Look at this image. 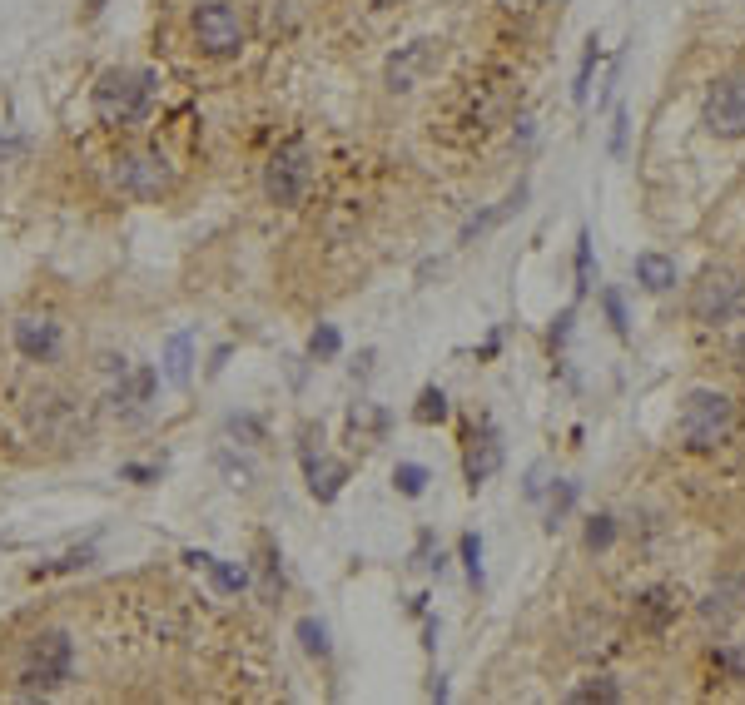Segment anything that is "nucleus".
Segmentation results:
<instances>
[{"label": "nucleus", "mask_w": 745, "mask_h": 705, "mask_svg": "<svg viewBox=\"0 0 745 705\" xmlns=\"http://www.w3.org/2000/svg\"><path fill=\"white\" fill-rule=\"evenodd\" d=\"M154 90H159V75L154 70H105L90 90V105H95V120L110 125V130H130L140 125L154 105Z\"/></svg>", "instance_id": "f257e3e1"}, {"label": "nucleus", "mask_w": 745, "mask_h": 705, "mask_svg": "<svg viewBox=\"0 0 745 705\" xmlns=\"http://www.w3.org/2000/svg\"><path fill=\"white\" fill-rule=\"evenodd\" d=\"M70 671H75V646H70V636H65V631H40V636L25 641L15 686H20V696H50V691H60V686L70 681Z\"/></svg>", "instance_id": "f03ea898"}, {"label": "nucleus", "mask_w": 745, "mask_h": 705, "mask_svg": "<svg viewBox=\"0 0 745 705\" xmlns=\"http://www.w3.org/2000/svg\"><path fill=\"white\" fill-rule=\"evenodd\" d=\"M676 427H681V442H686V447L711 452V447H721L726 432L736 427V403H731L726 393H716V388H696V393H686Z\"/></svg>", "instance_id": "7ed1b4c3"}, {"label": "nucleus", "mask_w": 745, "mask_h": 705, "mask_svg": "<svg viewBox=\"0 0 745 705\" xmlns=\"http://www.w3.org/2000/svg\"><path fill=\"white\" fill-rule=\"evenodd\" d=\"M745 308V279L736 269H706L691 283V318L696 323H731Z\"/></svg>", "instance_id": "20e7f679"}, {"label": "nucleus", "mask_w": 745, "mask_h": 705, "mask_svg": "<svg viewBox=\"0 0 745 705\" xmlns=\"http://www.w3.org/2000/svg\"><path fill=\"white\" fill-rule=\"evenodd\" d=\"M308 179H313V159H308V144L303 140L279 144L269 154V164H264V194L274 204H284V209L308 194Z\"/></svg>", "instance_id": "39448f33"}, {"label": "nucleus", "mask_w": 745, "mask_h": 705, "mask_svg": "<svg viewBox=\"0 0 745 705\" xmlns=\"http://www.w3.org/2000/svg\"><path fill=\"white\" fill-rule=\"evenodd\" d=\"M194 40H199V50L214 55V60L239 55V50H244V20H239V10L224 5V0H204V5L194 10Z\"/></svg>", "instance_id": "423d86ee"}, {"label": "nucleus", "mask_w": 745, "mask_h": 705, "mask_svg": "<svg viewBox=\"0 0 745 705\" xmlns=\"http://www.w3.org/2000/svg\"><path fill=\"white\" fill-rule=\"evenodd\" d=\"M110 179L130 199H159V194H169L174 169L164 164V154H120L115 169H110Z\"/></svg>", "instance_id": "0eeeda50"}, {"label": "nucleus", "mask_w": 745, "mask_h": 705, "mask_svg": "<svg viewBox=\"0 0 745 705\" xmlns=\"http://www.w3.org/2000/svg\"><path fill=\"white\" fill-rule=\"evenodd\" d=\"M706 130L716 140H745V75L716 80L706 95Z\"/></svg>", "instance_id": "6e6552de"}, {"label": "nucleus", "mask_w": 745, "mask_h": 705, "mask_svg": "<svg viewBox=\"0 0 745 705\" xmlns=\"http://www.w3.org/2000/svg\"><path fill=\"white\" fill-rule=\"evenodd\" d=\"M438 40H413V45H403L393 60H388V70H383V80H388V90L393 95H408V90H418L423 85V75L438 65Z\"/></svg>", "instance_id": "1a4fd4ad"}, {"label": "nucleus", "mask_w": 745, "mask_h": 705, "mask_svg": "<svg viewBox=\"0 0 745 705\" xmlns=\"http://www.w3.org/2000/svg\"><path fill=\"white\" fill-rule=\"evenodd\" d=\"M497 467H502V437H497V427L482 423V432L472 427V432H467V457H462V477H467V487L477 492Z\"/></svg>", "instance_id": "9d476101"}, {"label": "nucleus", "mask_w": 745, "mask_h": 705, "mask_svg": "<svg viewBox=\"0 0 745 705\" xmlns=\"http://www.w3.org/2000/svg\"><path fill=\"white\" fill-rule=\"evenodd\" d=\"M10 338H15V348H20L30 363H45V358H55V348H60V323H55V318H40V313H20V318L10 323Z\"/></svg>", "instance_id": "9b49d317"}, {"label": "nucleus", "mask_w": 745, "mask_h": 705, "mask_svg": "<svg viewBox=\"0 0 745 705\" xmlns=\"http://www.w3.org/2000/svg\"><path fill=\"white\" fill-rule=\"evenodd\" d=\"M40 408H30V423L35 432H45V437H55V442H70L75 432L85 437V418H80V408L70 403V398H35Z\"/></svg>", "instance_id": "f8f14e48"}, {"label": "nucleus", "mask_w": 745, "mask_h": 705, "mask_svg": "<svg viewBox=\"0 0 745 705\" xmlns=\"http://www.w3.org/2000/svg\"><path fill=\"white\" fill-rule=\"evenodd\" d=\"M303 477H308V492H313L318 502H333V497L343 492V482H348V462L323 457V452H313V447L303 442Z\"/></svg>", "instance_id": "ddd939ff"}, {"label": "nucleus", "mask_w": 745, "mask_h": 705, "mask_svg": "<svg viewBox=\"0 0 745 705\" xmlns=\"http://www.w3.org/2000/svg\"><path fill=\"white\" fill-rule=\"evenodd\" d=\"M741 596H745L741 576H721V581L706 591V601H701V616H706L711 626H726V621L741 611Z\"/></svg>", "instance_id": "4468645a"}, {"label": "nucleus", "mask_w": 745, "mask_h": 705, "mask_svg": "<svg viewBox=\"0 0 745 705\" xmlns=\"http://www.w3.org/2000/svg\"><path fill=\"white\" fill-rule=\"evenodd\" d=\"M671 616H676V601H671L666 586H651V591L636 596V626H641V631L661 636V631L671 626Z\"/></svg>", "instance_id": "2eb2a0df"}, {"label": "nucleus", "mask_w": 745, "mask_h": 705, "mask_svg": "<svg viewBox=\"0 0 745 705\" xmlns=\"http://www.w3.org/2000/svg\"><path fill=\"white\" fill-rule=\"evenodd\" d=\"M184 562H189V566H204L224 596H239V591L249 586V571H244V566L224 562V557H214V552H184Z\"/></svg>", "instance_id": "dca6fc26"}, {"label": "nucleus", "mask_w": 745, "mask_h": 705, "mask_svg": "<svg viewBox=\"0 0 745 705\" xmlns=\"http://www.w3.org/2000/svg\"><path fill=\"white\" fill-rule=\"evenodd\" d=\"M164 378L174 388H189V378H194V333H169V343H164Z\"/></svg>", "instance_id": "f3484780"}, {"label": "nucleus", "mask_w": 745, "mask_h": 705, "mask_svg": "<svg viewBox=\"0 0 745 705\" xmlns=\"http://www.w3.org/2000/svg\"><path fill=\"white\" fill-rule=\"evenodd\" d=\"M636 283L646 293H671L676 288V259H666V254H636Z\"/></svg>", "instance_id": "a211bd4d"}, {"label": "nucleus", "mask_w": 745, "mask_h": 705, "mask_svg": "<svg viewBox=\"0 0 745 705\" xmlns=\"http://www.w3.org/2000/svg\"><path fill=\"white\" fill-rule=\"evenodd\" d=\"M149 398H154V368H135V373L125 368V373H120V388L110 393L115 408H140Z\"/></svg>", "instance_id": "6ab92c4d"}, {"label": "nucleus", "mask_w": 745, "mask_h": 705, "mask_svg": "<svg viewBox=\"0 0 745 705\" xmlns=\"http://www.w3.org/2000/svg\"><path fill=\"white\" fill-rule=\"evenodd\" d=\"M567 701H572V705H592V701L596 705H616V701H621V686H616L611 676H592V681H587V686H577Z\"/></svg>", "instance_id": "aec40b11"}, {"label": "nucleus", "mask_w": 745, "mask_h": 705, "mask_svg": "<svg viewBox=\"0 0 745 705\" xmlns=\"http://www.w3.org/2000/svg\"><path fill=\"white\" fill-rule=\"evenodd\" d=\"M393 487H398L403 497H423V492H428V467H423V462H398V467H393Z\"/></svg>", "instance_id": "412c9836"}, {"label": "nucleus", "mask_w": 745, "mask_h": 705, "mask_svg": "<svg viewBox=\"0 0 745 705\" xmlns=\"http://www.w3.org/2000/svg\"><path fill=\"white\" fill-rule=\"evenodd\" d=\"M298 646H303L308 656L328 661V651H333V646H328V626H323V621H313V616H303V621H298Z\"/></svg>", "instance_id": "4be33fe9"}, {"label": "nucleus", "mask_w": 745, "mask_h": 705, "mask_svg": "<svg viewBox=\"0 0 745 705\" xmlns=\"http://www.w3.org/2000/svg\"><path fill=\"white\" fill-rule=\"evenodd\" d=\"M577 497H582V487L577 482H552V502H547V527H557L572 507H577Z\"/></svg>", "instance_id": "5701e85b"}, {"label": "nucleus", "mask_w": 745, "mask_h": 705, "mask_svg": "<svg viewBox=\"0 0 745 705\" xmlns=\"http://www.w3.org/2000/svg\"><path fill=\"white\" fill-rule=\"evenodd\" d=\"M85 566H95V547H75V552H65L60 562L35 566V581H40V576H60V571H85Z\"/></svg>", "instance_id": "b1692460"}, {"label": "nucleus", "mask_w": 745, "mask_h": 705, "mask_svg": "<svg viewBox=\"0 0 745 705\" xmlns=\"http://www.w3.org/2000/svg\"><path fill=\"white\" fill-rule=\"evenodd\" d=\"M413 418H418V423H443L447 418V393L443 388H423V393H418V408H413Z\"/></svg>", "instance_id": "393cba45"}, {"label": "nucleus", "mask_w": 745, "mask_h": 705, "mask_svg": "<svg viewBox=\"0 0 745 705\" xmlns=\"http://www.w3.org/2000/svg\"><path fill=\"white\" fill-rule=\"evenodd\" d=\"M596 60H601V40H587V55H582V70H577V85H572V100L577 105H587V95H592V70H596Z\"/></svg>", "instance_id": "a878e982"}, {"label": "nucleus", "mask_w": 745, "mask_h": 705, "mask_svg": "<svg viewBox=\"0 0 745 705\" xmlns=\"http://www.w3.org/2000/svg\"><path fill=\"white\" fill-rule=\"evenodd\" d=\"M338 348H343V333H338L333 323H318V328H313V338H308V353L328 363V358H338Z\"/></svg>", "instance_id": "bb28decb"}, {"label": "nucleus", "mask_w": 745, "mask_h": 705, "mask_svg": "<svg viewBox=\"0 0 745 705\" xmlns=\"http://www.w3.org/2000/svg\"><path fill=\"white\" fill-rule=\"evenodd\" d=\"M457 552H462V566H467V581L482 586V537H477V532H462Z\"/></svg>", "instance_id": "cd10ccee"}, {"label": "nucleus", "mask_w": 745, "mask_h": 705, "mask_svg": "<svg viewBox=\"0 0 745 705\" xmlns=\"http://www.w3.org/2000/svg\"><path fill=\"white\" fill-rule=\"evenodd\" d=\"M601 308H606V323L626 338V333H631V318H626V298H621V288H601Z\"/></svg>", "instance_id": "c85d7f7f"}, {"label": "nucleus", "mask_w": 745, "mask_h": 705, "mask_svg": "<svg viewBox=\"0 0 745 705\" xmlns=\"http://www.w3.org/2000/svg\"><path fill=\"white\" fill-rule=\"evenodd\" d=\"M582 542H587L592 552H606V547L616 542V517H606V512L592 517V522H587V532H582Z\"/></svg>", "instance_id": "c756f323"}, {"label": "nucleus", "mask_w": 745, "mask_h": 705, "mask_svg": "<svg viewBox=\"0 0 745 705\" xmlns=\"http://www.w3.org/2000/svg\"><path fill=\"white\" fill-rule=\"evenodd\" d=\"M592 283H596V274H592V234L582 229V234H577V293H592Z\"/></svg>", "instance_id": "7c9ffc66"}, {"label": "nucleus", "mask_w": 745, "mask_h": 705, "mask_svg": "<svg viewBox=\"0 0 745 705\" xmlns=\"http://www.w3.org/2000/svg\"><path fill=\"white\" fill-rule=\"evenodd\" d=\"M711 661H716L731 681H745V641H741V646H731V651H716Z\"/></svg>", "instance_id": "2f4dec72"}, {"label": "nucleus", "mask_w": 745, "mask_h": 705, "mask_svg": "<svg viewBox=\"0 0 745 705\" xmlns=\"http://www.w3.org/2000/svg\"><path fill=\"white\" fill-rule=\"evenodd\" d=\"M572 323H577V308H562V318H552V333H547L552 353H562V348H567V338H572Z\"/></svg>", "instance_id": "473e14b6"}, {"label": "nucleus", "mask_w": 745, "mask_h": 705, "mask_svg": "<svg viewBox=\"0 0 745 705\" xmlns=\"http://www.w3.org/2000/svg\"><path fill=\"white\" fill-rule=\"evenodd\" d=\"M120 477H125V482L149 487V482H159V467H149V462H125V467H120Z\"/></svg>", "instance_id": "72a5a7b5"}, {"label": "nucleus", "mask_w": 745, "mask_h": 705, "mask_svg": "<svg viewBox=\"0 0 745 705\" xmlns=\"http://www.w3.org/2000/svg\"><path fill=\"white\" fill-rule=\"evenodd\" d=\"M229 432H234V437H239V432H244V437H264V427L254 423V418H229Z\"/></svg>", "instance_id": "f704fd0d"}, {"label": "nucleus", "mask_w": 745, "mask_h": 705, "mask_svg": "<svg viewBox=\"0 0 745 705\" xmlns=\"http://www.w3.org/2000/svg\"><path fill=\"white\" fill-rule=\"evenodd\" d=\"M626 149V115H616V125H611V154H621Z\"/></svg>", "instance_id": "c9c22d12"}, {"label": "nucleus", "mask_w": 745, "mask_h": 705, "mask_svg": "<svg viewBox=\"0 0 745 705\" xmlns=\"http://www.w3.org/2000/svg\"><path fill=\"white\" fill-rule=\"evenodd\" d=\"M542 487H547V472L532 467V472H527V497H542Z\"/></svg>", "instance_id": "e433bc0d"}, {"label": "nucleus", "mask_w": 745, "mask_h": 705, "mask_svg": "<svg viewBox=\"0 0 745 705\" xmlns=\"http://www.w3.org/2000/svg\"><path fill=\"white\" fill-rule=\"evenodd\" d=\"M731 363H736V373L745 378V333L736 338V343H731Z\"/></svg>", "instance_id": "4c0bfd02"}, {"label": "nucleus", "mask_w": 745, "mask_h": 705, "mask_svg": "<svg viewBox=\"0 0 745 705\" xmlns=\"http://www.w3.org/2000/svg\"><path fill=\"white\" fill-rule=\"evenodd\" d=\"M497 348H502V338H497V333H492V338H487V343H482V353H477V358H482V363H487V358H497Z\"/></svg>", "instance_id": "58836bf2"}, {"label": "nucleus", "mask_w": 745, "mask_h": 705, "mask_svg": "<svg viewBox=\"0 0 745 705\" xmlns=\"http://www.w3.org/2000/svg\"><path fill=\"white\" fill-rule=\"evenodd\" d=\"M15 149H25V140H0V154H15Z\"/></svg>", "instance_id": "ea45409f"}, {"label": "nucleus", "mask_w": 745, "mask_h": 705, "mask_svg": "<svg viewBox=\"0 0 745 705\" xmlns=\"http://www.w3.org/2000/svg\"><path fill=\"white\" fill-rule=\"evenodd\" d=\"M105 10V0H85V15H100Z\"/></svg>", "instance_id": "a19ab883"}]
</instances>
